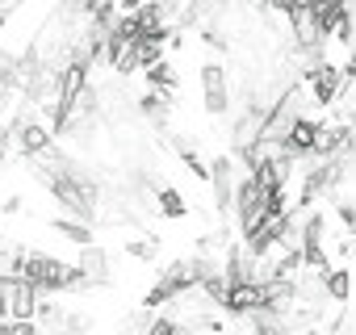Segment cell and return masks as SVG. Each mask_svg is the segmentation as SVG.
<instances>
[{"label":"cell","mask_w":356,"mask_h":335,"mask_svg":"<svg viewBox=\"0 0 356 335\" xmlns=\"http://www.w3.org/2000/svg\"><path fill=\"white\" fill-rule=\"evenodd\" d=\"M38 302H42V289L30 277H22V272L0 277V318H9V322L38 318Z\"/></svg>","instance_id":"6da1fadb"},{"label":"cell","mask_w":356,"mask_h":335,"mask_svg":"<svg viewBox=\"0 0 356 335\" xmlns=\"http://www.w3.org/2000/svg\"><path fill=\"white\" fill-rule=\"evenodd\" d=\"M197 84H202V109H206V113H214V117L231 113L235 88H231V76H227V67H222V63H202Z\"/></svg>","instance_id":"7a4b0ae2"},{"label":"cell","mask_w":356,"mask_h":335,"mask_svg":"<svg viewBox=\"0 0 356 335\" xmlns=\"http://www.w3.org/2000/svg\"><path fill=\"white\" fill-rule=\"evenodd\" d=\"M72 264H76V272H80L84 289H101V285H109V281H113V264H109V252H105V247H97V243L80 247V256H76Z\"/></svg>","instance_id":"3957f363"},{"label":"cell","mask_w":356,"mask_h":335,"mask_svg":"<svg viewBox=\"0 0 356 335\" xmlns=\"http://www.w3.org/2000/svg\"><path fill=\"white\" fill-rule=\"evenodd\" d=\"M155 210H159V214H168V218H185V214H189V206H185L181 189H172V185H163V189H159Z\"/></svg>","instance_id":"277c9868"},{"label":"cell","mask_w":356,"mask_h":335,"mask_svg":"<svg viewBox=\"0 0 356 335\" xmlns=\"http://www.w3.org/2000/svg\"><path fill=\"white\" fill-rule=\"evenodd\" d=\"M126 252H130L134 260H155V252H159V243H155L151 235H138V239H130V243H126Z\"/></svg>","instance_id":"5b68a950"}]
</instances>
